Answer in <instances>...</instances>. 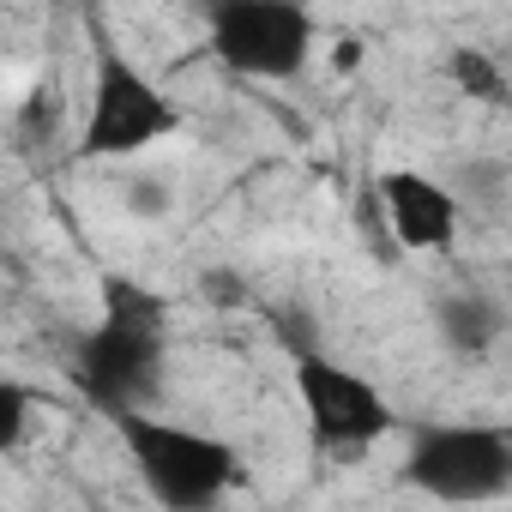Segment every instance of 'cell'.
<instances>
[{
    "label": "cell",
    "instance_id": "cell-11",
    "mask_svg": "<svg viewBox=\"0 0 512 512\" xmlns=\"http://www.w3.org/2000/svg\"><path fill=\"white\" fill-rule=\"evenodd\" d=\"M127 205H133L139 217H163V211H169V193H163L157 181H133V187H127Z\"/></svg>",
    "mask_w": 512,
    "mask_h": 512
},
{
    "label": "cell",
    "instance_id": "cell-1",
    "mask_svg": "<svg viewBox=\"0 0 512 512\" xmlns=\"http://www.w3.org/2000/svg\"><path fill=\"white\" fill-rule=\"evenodd\" d=\"M163 368V302L127 278H103V326L79 338L73 380L109 416L139 410Z\"/></svg>",
    "mask_w": 512,
    "mask_h": 512
},
{
    "label": "cell",
    "instance_id": "cell-5",
    "mask_svg": "<svg viewBox=\"0 0 512 512\" xmlns=\"http://www.w3.org/2000/svg\"><path fill=\"white\" fill-rule=\"evenodd\" d=\"M181 127V109L115 49H103L97 61V91H91V115H85V157H133L145 145H157L163 133Z\"/></svg>",
    "mask_w": 512,
    "mask_h": 512
},
{
    "label": "cell",
    "instance_id": "cell-2",
    "mask_svg": "<svg viewBox=\"0 0 512 512\" xmlns=\"http://www.w3.org/2000/svg\"><path fill=\"white\" fill-rule=\"evenodd\" d=\"M145 488L163 500V506H181V512H199L211 500H223V488L235 482V452L199 428H181V422H157V416H139V410H121L115 416Z\"/></svg>",
    "mask_w": 512,
    "mask_h": 512
},
{
    "label": "cell",
    "instance_id": "cell-12",
    "mask_svg": "<svg viewBox=\"0 0 512 512\" xmlns=\"http://www.w3.org/2000/svg\"><path fill=\"white\" fill-rule=\"evenodd\" d=\"M205 296H211V302H241V284H235L229 272H211V278H205Z\"/></svg>",
    "mask_w": 512,
    "mask_h": 512
},
{
    "label": "cell",
    "instance_id": "cell-9",
    "mask_svg": "<svg viewBox=\"0 0 512 512\" xmlns=\"http://www.w3.org/2000/svg\"><path fill=\"white\" fill-rule=\"evenodd\" d=\"M452 79H458L470 97H488V103L500 97V67H494L482 49H458V55H452Z\"/></svg>",
    "mask_w": 512,
    "mask_h": 512
},
{
    "label": "cell",
    "instance_id": "cell-8",
    "mask_svg": "<svg viewBox=\"0 0 512 512\" xmlns=\"http://www.w3.org/2000/svg\"><path fill=\"white\" fill-rule=\"evenodd\" d=\"M440 332L458 350H488L500 338V308L482 296H452V302H440Z\"/></svg>",
    "mask_w": 512,
    "mask_h": 512
},
{
    "label": "cell",
    "instance_id": "cell-4",
    "mask_svg": "<svg viewBox=\"0 0 512 512\" xmlns=\"http://www.w3.org/2000/svg\"><path fill=\"white\" fill-rule=\"evenodd\" d=\"M404 482L434 500H500L512 488V440L506 428H422L404 464Z\"/></svg>",
    "mask_w": 512,
    "mask_h": 512
},
{
    "label": "cell",
    "instance_id": "cell-13",
    "mask_svg": "<svg viewBox=\"0 0 512 512\" xmlns=\"http://www.w3.org/2000/svg\"><path fill=\"white\" fill-rule=\"evenodd\" d=\"M332 67H338V73H350V67H362V43H356V37H344V43L332 49Z\"/></svg>",
    "mask_w": 512,
    "mask_h": 512
},
{
    "label": "cell",
    "instance_id": "cell-6",
    "mask_svg": "<svg viewBox=\"0 0 512 512\" xmlns=\"http://www.w3.org/2000/svg\"><path fill=\"white\" fill-rule=\"evenodd\" d=\"M296 392H302V410L326 446H374L392 428V404L362 374H350L326 356L296 362Z\"/></svg>",
    "mask_w": 512,
    "mask_h": 512
},
{
    "label": "cell",
    "instance_id": "cell-10",
    "mask_svg": "<svg viewBox=\"0 0 512 512\" xmlns=\"http://www.w3.org/2000/svg\"><path fill=\"white\" fill-rule=\"evenodd\" d=\"M25 416H31V392L13 386V380H0V452H13V446H19Z\"/></svg>",
    "mask_w": 512,
    "mask_h": 512
},
{
    "label": "cell",
    "instance_id": "cell-3",
    "mask_svg": "<svg viewBox=\"0 0 512 512\" xmlns=\"http://www.w3.org/2000/svg\"><path fill=\"white\" fill-rule=\"evenodd\" d=\"M205 31L217 61L247 79H290L314 49V19L302 0H211Z\"/></svg>",
    "mask_w": 512,
    "mask_h": 512
},
{
    "label": "cell",
    "instance_id": "cell-7",
    "mask_svg": "<svg viewBox=\"0 0 512 512\" xmlns=\"http://www.w3.org/2000/svg\"><path fill=\"white\" fill-rule=\"evenodd\" d=\"M380 199H386V223H392V235H398L404 247H416V253L446 247L452 229H458V199H452L440 181L416 175V169H392V175H380Z\"/></svg>",
    "mask_w": 512,
    "mask_h": 512
}]
</instances>
